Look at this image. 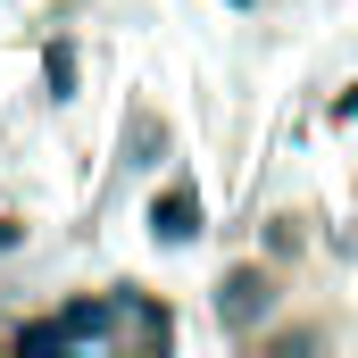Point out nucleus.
Segmentation results:
<instances>
[{"label": "nucleus", "mask_w": 358, "mask_h": 358, "mask_svg": "<svg viewBox=\"0 0 358 358\" xmlns=\"http://www.w3.org/2000/svg\"><path fill=\"white\" fill-rule=\"evenodd\" d=\"M259 308H267V275H225V300H217V317H225V325H234V334H242V325H250V317H259Z\"/></svg>", "instance_id": "1"}, {"label": "nucleus", "mask_w": 358, "mask_h": 358, "mask_svg": "<svg viewBox=\"0 0 358 358\" xmlns=\"http://www.w3.org/2000/svg\"><path fill=\"white\" fill-rule=\"evenodd\" d=\"M50 325H59V342H100V334H108V308L84 300V308H67V317H50Z\"/></svg>", "instance_id": "2"}, {"label": "nucleus", "mask_w": 358, "mask_h": 358, "mask_svg": "<svg viewBox=\"0 0 358 358\" xmlns=\"http://www.w3.org/2000/svg\"><path fill=\"white\" fill-rule=\"evenodd\" d=\"M150 225H159L167 242H183V234H192V192H167V200L150 208Z\"/></svg>", "instance_id": "3"}]
</instances>
